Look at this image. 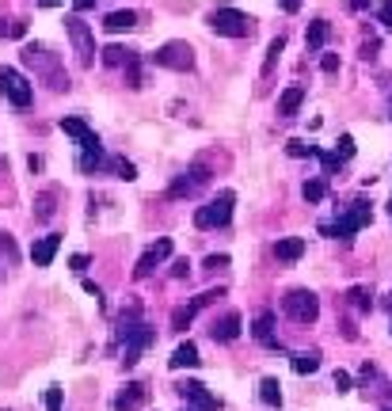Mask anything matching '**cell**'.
Masks as SVG:
<instances>
[{
	"label": "cell",
	"instance_id": "14",
	"mask_svg": "<svg viewBox=\"0 0 392 411\" xmlns=\"http://www.w3.org/2000/svg\"><path fill=\"white\" fill-rule=\"evenodd\" d=\"M145 396H149L145 381H130V385L115 396V403H111V408H115V411H138L141 403H145Z\"/></svg>",
	"mask_w": 392,
	"mask_h": 411
},
{
	"label": "cell",
	"instance_id": "46",
	"mask_svg": "<svg viewBox=\"0 0 392 411\" xmlns=\"http://www.w3.org/2000/svg\"><path fill=\"white\" fill-rule=\"evenodd\" d=\"M34 4H42V8H58V4H65V0H34Z\"/></svg>",
	"mask_w": 392,
	"mask_h": 411
},
{
	"label": "cell",
	"instance_id": "19",
	"mask_svg": "<svg viewBox=\"0 0 392 411\" xmlns=\"http://www.w3.org/2000/svg\"><path fill=\"white\" fill-rule=\"evenodd\" d=\"M168 366H172V370H190V366H198V346L195 343H179L172 351V358H168Z\"/></svg>",
	"mask_w": 392,
	"mask_h": 411
},
{
	"label": "cell",
	"instance_id": "8",
	"mask_svg": "<svg viewBox=\"0 0 392 411\" xmlns=\"http://www.w3.org/2000/svg\"><path fill=\"white\" fill-rule=\"evenodd\" d=\"M369 217H373V214H369L366 202H351V210H347L335 225H324V232H327V236H335V240H347V236H354L362 225H369Z\"/></svg>",
	"mask_w": 392,
	"mask_h": 411
},
{
	"label": "cell",
	"instance_id": "42",
	"mask_svg": "<svg viewBox=\"0 0 392 411\" xmlns=\"http://www.w3.org/2000/svg\"><path fill=\"white\" fill-rule=\"evenodd\" d=\"M88 267V255H73V271H84Z\"/></svg>",
	"mask_w": 392,
	"mask_h": 411
},
{
	"label": "cell",
	"instance_id": "17",
	"mask_svg": "<svg viewBox=\"0 0 392 411\" xmlns=\"http://www.w3.org/2000/svg\"><path fill=\"white\" fill-rule=\"evenodd\" d=\"M301 255H305V240L301 236H282L274 244V259H278V263H297Z\"/></svg>",
	"mask_w": 392,
	"mask_h": 411
},
{
	"label": "cell",
	"instance_id": "4",
	"mask_svg": "<svg viewBox=\"0 0 392 411\" xmlns=\"http://www.w3.org/2000/svg\"><path fill=\"white\" fill-rule=\"evenodd\" d=\"M210 27L217 34H225V38H248V34L255 31V23L240 8H213L210 12Z\"/></svg>",
	"mask_w": 392,
	"mask_h": 411
},
{
	"label": "cell",
	"instance_id": "30",
	"mask_svg": "<svg viewBox=\"0 0 392 411\" xmlns=\"http://www.w3.org/2000/svg\"><path fill=\"white\" fill-rule=\"evenodd\" d=\"M54 198H58L54 190H42V195H39V210H34V217H42V221H46V217L54 214Z\"/></svg>",
	"mask_w": 392,
	"mask_h": 411
},
{
	"label": "cell",
	"instance_id": "29",
	"mask_svg": "<svg viewBox=\"0 0 392 411\" xmlns=\"http://www.w3.org/2000/svg\"><path fill=\"white\" fill-rule=\"evenodd\" d=\"M103 61H107V65H130L133 54H130V49H122V46H107L103 49Z\"/></svg>",
	"mask_w": 392,
	"mask_h": 411
},
{
	"label": "cell",
	"instance_id": "39",
	"mask_svg": "<svg viewBox=\"0 0 392 411\" xmlns=\"http://www.w3.org/2000/svg\"><path fill=\"white\" fill-rule=\"evenodd\" d=\"M335 388H339V392H351V373H335Z\"/></svg>",
	"mask_w": 392,
	"mask_h": 411
},
{
	"label": "cell",
	"instance_id": "20",
	"mask_svg": "<svg viewBox=\"0 0 392 411\" xmlns=\"http://www.w3.org/2000/svg\"><path fill=\"white\" fill-rule=\"evenodd\" d=\"M327 34H331V23H327V19H312V23H309V34H305V46H309V54L324 49Z\"/></svg>",
	"mask_w": 392,
	"mask_h": 411
},
{
	"label": "cell",
	"instance_id": "18",
	"mask_svg": "<svg viewBox=\"0 0 392 411\" xmlns=\"http://www.w3.org/2000/svg\"><path fill=\"white\" fill-rule=\"evenodd\" d=\"M301 103H305V88H301V84H290V88L278 96V115H282V118L297 115V111H301Z\"/></svg>",
	"mask_w": 392,
	"mask_h": 411
},
{
	"label": "cell",
	"instance_id": "28",
	"mask_svg": "<svg viewBox=\"0 0 392 411\" xmlns=\"http://www.w3.org/2000/svg\"><path fill=\"white\" fill-rule=\"evenodd\" d=\"M347 297H351V304L358 309V313H369V309H373V293H369L366 286H354Z\"/></svg>",
	"mask_w": 392,
	"mask_h": 411
},
{
	"label": "cell",
	"instance_id": "12",
	"mask_svg": "<svg viewBox=\"0 0 392 411\" xmlns=\"http://www.w3.org/2000/svg\"><path fill=\"white\" fill-rule=\"evenodd\" d=\"M179 396L187 400V411H217L221 408L217 396H213L202 381H187V385H179Z\"/></svg>",
	"mask_w": 392,
	"mask_h": 411
},
{
	"label": "cell",
	"instance_id": "22",
	"mask_svg": "<svg viewBox=\"0 0 392 411\" xmlns=\"http://www.w3.org/2000/svg\"><path fill=\"white\" fill-rule=\"evenodd\" d=\"M252 335L259 339V343H270V346H274V313H259V316H255Z\"/></svg>",
	"mask_w": 392,
	"mask_h": 411
},
{
	"label": "cell",
	"instance_id": "13",
	"mask_svg": "<svg viewBox=\"0 0 392 411\" xmlns=\"http://www.w3.org/2000/svg\"><path fill=\"white\" fill-rule=\"evenodd\" d=\"M168 255H172V240L160 236L153 247H145V255L138 259V271H133V274H138V278H149V274H153L156 267H160L164 259H168Z\"/></svg>",
	"mask_w": 392,
	"mask_h": 411
},
{
	"label": "cell",
	"instance_id": "38",
	"mask_svg": "<svg viewBox=\"0 0 392 411\" xmlns=\"http://www.w3.org/2000/svg\"><path fill=\"white\" fill-rule=\"evenodd\" d=\"M221 267H229V255H210L206 259V271H221Z\"/></svg>",
	"mask_w": 392,
	"mask_h": 411
},
{
	"label": "cell",
	"instance_id": "37",
	"mask_svg": "<svg viewBox=\"0 0 392 411\" xmlns=\"http://www.w3.org/2000/svg\"><path fill=\"white\" fill-rule=\"evenodd\" d=\"M126 80H130V88H141V69H138V58L130 61V69H126Z\"/></svg>",
	"mask_w": 392,
	"mask_h": 411
},
{
	"label": "cell",
	"instance_id": "7",
	"mask_svg": "<svg viewBox=\"0 0 392 411\" xmlns=\"http://www.w3.org/2000/svg\"><path fill=\"white\" fill-rule=\"evenodd\" d=\"M65 34L73 38V49H76V61H80L84 69L96 61V34H91V27L84 23L80 16H69L65 19Z\"/></svg>",
	"mask_w": 392,
	"mask_h": 411
},
{
	"label": "cell",
	"instance_id": "25",
	"mask_svg": "<svg viewBox=\"0 0 392 411\" xmlns=\"http://www.w3.org/2000/svg\"><path fill=\"white\" fill-rule=\"evenodd\" d=\"M324 195H327V179H309L301 187V198L305 202H324Z\"/></svg>",
	"mask_w": 392,
	"mask_h": 411
},
{
	"label": "cell",
	"instance_id": "21",
	"mask_svg": "<svg viewBox=\"0 0 392 411\" xmlns=\"http://www.w3.org/2000/svg\"><path fill=\"white\" fill-rule=\"evenodd\" d=\"M138 19H141L138 12L126 8V12H111V16L103 19V27H107L111 34H118V31H133V27H138Z\"/></svg>",
	"mask_w": 392,
	"mask_h": 411
},
{
	"label": "cell",
	"instance_id": "47",
	"mask_svg": "<svg viewBox=\"0 0 392 411\" xmlns=\"http://www.w3.org/2000/svg\"><path fill=\"white\" fill-rule=\"evenodd\" d=\"M278 4H282V8H286V12H294L297 4H301V0H278Z\"/></svg>",
	"mask_w": 392,
	"mask_h": 411
},
{
	"label": "cell",
	"instance_id": "23",
	"mask_svg": "<svg viewBox=\"0 0 392 411\" xmlns=\"http://www.w3.org/2000/svg\"><path fill=\"white\" fill-rule=\"evenodd\" d=\"M259 400L267 403V408H282V385H278V377L259 381Z\"/></svg>",
	"mask_w": 392,
	"mask_h": 411
},
{
	"label": "cell",
	"instance_id": "43",
	"mask_svg": "<svg viewBox=\"0 0 392 411\" xmlns=\"http://www.w3.org/2000/svg\"><path fill=\"white\" fill-rule=\"evenodd\" d=\"M369 4H373V0H351V12H366Z\"/></svg>",
	"mask_w": 392,
	"mask_h": 411
},
{
	"label": "cell",
	"instance_id": "45",
	"mask_svg": "<svg viewBox=\"0 0 392 411\" xmlns=\"http://www.w3.org/2000/svg\"><path fill=\"white\" fill-rule=\"evenodd\" d=\"M76 4V12H88V8H96V0H73Z\"/></svg>",
	"mask_w": 392,
	"mask_h": 411
},
{
	"label": "cell",
	"instance_id": "36",
	"mask_svg": "<svg viewBox=\"0 0 392 411\" xmlns=\"http://www.w3.org/2000/svg\"><path fill=\"white\" fill-rule=\"evenodd\" d=\"M46 411H61V388H46Z\"/></svg>",
	"mask_w": 392,
	"mask_h": 411
},
{
	"label": "cell",
	"instance_id": "16",
	"mask_svg": "<svg viewBox=\"0 0 392 411\" xmlns=\"http://www.w3.org/2000/svg\"><path fill=\"white\" fill-rule=\"evenodd\" d=\"M210 335L217 339V343H232V339L240 335V313H225L221 320H213Z\"/></svg>",
	"mask_w": 392,
	"mask_h": 411
},
{
	"label": "cell",
	"instance_id": "40",
	"mask_svg": "<svg viewBox=\"0 0 392 411\" xmlns=\"http://www.w3.org/2000/svg\"><path fill=\"white\" fill-rule=\"evenodd\" d=\"M320 69H324V73H335V69H339V58H335V54H324V61H320Z\"/></svg>",
	"mask_w": 392,
	"mask_h": 411
},
{
	"label": "cell",
	"instance_id": "1",
	"mask_svg": "<svg viewBox=\"0 0 392 411\" xmlns=\"http://www.w3.org/2000/svg\"><path fill=\"white\" fill-rule=\"evenodd\" d=\"M61 130H65L69 137H76V145H80V172H99V168H111V160L103 157V145H99V137L80 122V118H61Z\"/></svg>",
	"mask_w": 392,
	"mask_h": 411
},
{
	"label": "cell",
	"instance_id": "33",
	"mask_svg": "<svg viewBox=\"0 0 392 411\" xmlns=\"http://www.w3.org/2000/svg\"><path fill=\"white\" fill-rule=\"evenodd\" d=\"M335 157H339V160H351V157H354V137H351V133H343V137H339Z\"/></svg>",
	"mask_w": 392,
	"mask_h": 411
},
{
	"label": "cell",
	"instance_id": "44",
	"mask_svg": "<svg viewBox=\"0 0 392 411\" xmlns=\"http://www.w3.org/2000/svg\"><path fill=\"white\" fill-rule=\"evenodd\" d=\"M373 54H377V42H366V46H362V58L369 61V58H373Z\"/></svg>",
	"mask_w": 392,
	"mask_h": 411
},
{
	"label": "cell",
	"instance_id": "32",
	"mask_svg": "<svg viewBox=\"0 0 392 411\" xmlns=\"http://www.w3.org/2000/svg\"><path fill=\"white\" fill-rule=\"evenodd\" d=\"M111 168H115V172H118V179H126V183H130V179H138V168H133L130 164V160H111Z\"/></svg>",
	"mask_w": 392,
	"mask_h": 411
},
{
	"label": "cell",
	"instance_id": "24",
	"mask_svg": "<svg viewBox=\"0 0 392 411\" xmlns=\"http://www.w3.org/2000/svg\"><path fill=\"white\" fill-rule=\"evenodd\" d=\"M320 370V351H297L294 354V373H316Z\"/></svg>",
	"mask_w": 392,
	"mask_h": 411
},
{
	"label": "cell",
	"instance_id": "31",
	"mask_svg": "<svg viewBox=\"0 0 392 411\" xmlns=\"http://www.w3.org/2000/svg\"><path fill=\"white\" fill-rule=\"evenodd\" d=\"M286 153H290V157H316V153H320V148H312V145H305V141H286Z\"/></svg>",
	"mask_w": 392,
	"mask_h": 411
},
{
	"label": "cell",
	"instance_id": "11",
	"mask_svg": "<svg viewBox=\"0 0 392 411\" xmlns=\"http://www.w3.org/2000/svg\"><path fill=\"white\" fill-rule=\"evenodd\" d=\"M23 61H27V65H34V69H42V73L54 80V88H58V91H69V76H61L58 69H54V58H50L42 46H27L23 49Z\"/></svg>",
	"mask_w": 392,
	"mask_h": 411
},
{
	"label": "cell",
	"instance_id": "27",
	"mask_svg": "<svg viewBox=\"0 0 392 411\" xmlns=\"http://www.w3.org/2000/svg\"><path fill=\"white\" fill-rule=\"evenodd\" d=\"M195 313H198V304H195V301H190V304H179V309L172 313V328H175V331H183L190 320H195Z\"/></svg>",
	"mask_w": 392,
	"mask_h": 411
},
{
	"label": "cell",
	"instance_id": "35",
	"mask_svg": "<svg viewBox=\"0 0 392 411\" xmlns=\"http://www.w3.org/2000/svg\"><path fill=\"white\" fill-rule=\"evenodd\" d=\"M316 157H320V160H324V175H335V168L343 164V160L335 157V153H316Z\"/></svg>",
	"mask_w": 392,
	"mask_h": 411
},
{
	"label": "cell",
	"instance_id": "26",
	"mask_svg": "<svg viewBox=\"0 0 392 411\" xmlns=\"http://www.w3.org/2000/svg\"><path fill=\"white\" fill-rule=\"evenodd\" d=\"M282 49H286V38H282V34H278V38H270V46H267V61H263V76H270L274 61L282 58Z\"/></svg>",
	"mask_w": 392,
	"mask_h": 411
},
{
	"label": "cell",
	"instance_id": "2",
	"mask_svg": "<svg viewBox=\"0 0 392 411\" xmlns=\"http://www.w3.org/2000/svg\"><path fill=\"white\" fill-rule=\"evenodd\" d=\"M115 335H118V343H126L122 366H133V362H138V354L156 339V331L149 328V324L138 320V309H130V313H122V320H118V331H115Z\"/></svg>",
	"mask_w": 392,
	"mask_h": 411
},
{
	"label": "cell",
	"instance_id": "10",
	"mask_svg": "<svg viewBox=\"0 0 392 411\" xmlns=\"http://www.w3.org/2000/svg\"><path fill=\"white\" fill-rule=\"evenodd\" d=\"M210 183V168L206 164H190L183 175H175L172 187H168V198H190L198 195V187H206Z\"/></svg>",
	"mask_w": 392,
	"mask_h": 411
},
{
	"label": "cell",
	"instance_id": "3",
	"mask_svg": "<svg viewBox=\"0 0 392 411\" xmlns=\"http://www.w3.org/2000/svg\"><path fill=\"white\" fill-rule=\"evenodd\" d=\"M232 202H237V195H232V190H221L217 198H210L206 206H198L195 225L198 229H225V225L232 221Z\"/></svg>",
	"mask_w": 392,
	"mask_h": 411
},
{
	"label": "cell",
	"instance_id": "5",
	"mask_svg": "<svg viewBox=\"0 0 392 411\" xmlns=\"http://www.w3.org/2000/svg\"><path fill=\"white\" fill-rule=\"evenodd\" d=\"M282 309H286L290 320L312 324V320L320 316V297L312 293V289H290V293L282 297Z\"/></svg>",
	"mask_w": 392,
	"mask_h": 411
},
{
	"label": "cell",
	"instance_id": "41",
	"mask_svg": "<svg viewBox=\"0 0 392 411\" xmlns=\"http://www.w3.org/2000/svg\"><path fill=\"white\" fill-rule=\"evenodd\" d=\"M187 267H190V263H187V259H179V263H175V267H172V274H175V278H183V274H187Z\"/></svg>",
	"mask_w": 392,
	"mask_h": 411
},
{
	"label": "cell",
	"instance_id": "48",
	"mask_svg": "<svg viewBox=\"0 0 392 411\" xmlns=\"http://www.w3.org/2000/svg\"><path fill=\"white\" fill-rule=\"evenodd\" d=\"M389 210H392V202H389Z\"/></svg>",
	"mask_w": 392,
	"mask_h": 411
},
{
	"label": "cell",
	"instance_id": "34",
	"mask_svg": "<svg viewBox=\"0 0 392 411\" xmlns=\"http://www.w3.org/2000/svg\"><path fill=\"white\" fill-rule=\"evenodd\" d=\"M377 19L392 31V0H381V4H377Z\"/></svg>",
	"mask_w": 392,
	"mask_h": 411
},
{
	"label": "cell",
	"instance_id": "9",
	"mask_svg": "<svg viewBox=\"0 0 392 411\" xmlns=\"http://www.w3.org/2000/svg\"><path fill=\"white\" fill-rule=\"evenodd\" d=\"M153 61L164 65V69H175V73H187V69L195 65V54H190L187 42H164V46L153 54Z\"/></svg>",
	"mask_w": 392,
	"mask_h": 411
},
{
	"label": "cell",
	"instance_id": "6",
	"mask_svg": "<svg viewBox=\"0 0 392 411\" xmlns=\"http://www.w3.org/2000/svg\"><path fill=\"white\" fill-rule=\"evenodd\" d=\"M0 91H4V99H8L12 107H31V99H34L31 80L8 65H0Z\"/></svg>",
	"mask_w": 392,
	"mask_h": 411
},
{
	"label": "cell",
	"instance_id": "15",
	"mask_svg": "<svg viewBox=\"0 0 392 411\" xmlns=\"http://www.w3.org/2000/svg\"><path fill=\"white\" fill-rule=\"evenodd\" d=\"M58 247H61V236H58V232H50V236L34 240V244H31L34 267H50V263H54V255H58Z\"/></svg>",
	"mask_w": 392,
	"mask_h": 411
}]
</instances>
